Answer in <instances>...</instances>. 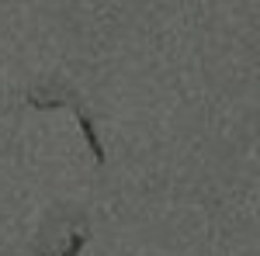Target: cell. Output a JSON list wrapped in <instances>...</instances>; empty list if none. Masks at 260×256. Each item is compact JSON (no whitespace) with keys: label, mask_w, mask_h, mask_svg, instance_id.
I'll list each match as a JSON object with an SVG mask.
<instances>
[{"label":"cell","mask_w":260,"mask_h":256,"mask_svg":"<svg viewBox=\"0 0 260 256\" xmlns=\"http://www.w3.org/2000/svg\"><path fill=\"white\" fill-rule=\"evenodd\" d=\"M90 215L77 204H52L39 222V232L31 239L35 256H80L90 242Z\"/></svg>","instance_id":"obj_1"},{"label":"cell","mask_w":260,"mask_h":256,"mask_svg":"<svg viewBox=\"0 0 260 256\" xmlns=\"http://www.w3.org/2000/svg\"><path fill=\"white\" fill-rule=\"evenodd\" d=\"M24 104H28L31 111H59V107L77 111V107H83V97L66 77H45V80H35V83L28 87Z\"/></svg>","instance_id":"obj_2"}]
</instances>
